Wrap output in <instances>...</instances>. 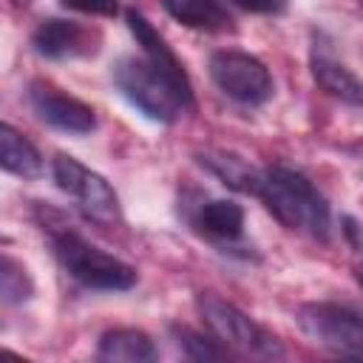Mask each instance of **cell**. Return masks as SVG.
<instances>
[{
	"instance_id": "obj_1",
	"label": "cell",
	"mask_w": 363,
	"mask_h": 363,
	"mask_svg": "<svg viewBox=\"0 0 363 363\" xmlns=\"http://www.w3.org/2000/svg\"><path fill=\"white\" fill-rule=\"evenodd\" d=\"M252 196H258L261 204L286 230L306 233L318 241H329V230H332L329 204L303 173L284 167V164L258 170Z\"/></svg>"
},
{
	"instance_id": "obj_2",
	"label": "cell",
	"mask_w": 363,
	"mask_h": 363,
	"mask_svg": "<svg viewBox=\"0 0 363 363\" xmlns=\"http://www.w3.org/2000/svg\"><path fill=\"white\" fill-rule=\"evenodd\" d=\"M43 230L48 233L54 258L77 284L88 289H99V292H125L136 284L139 275L133 264L91 244L85 235H79L68 224L43 218Z\"/></svg>"
},
{
	"instance_id": "obj_3",
	"label": "cell",
	"mask_w": 363,
	"mask_h": 363,
	"mask_svg": "<svg viewBox=\"0 0 363 363\" xmlns=\"http://www.w3.org/2000/svg\"><path fill=\"white\" fill-rule=\"evenodd\" d=\"M196 309L204 320V326L210 329V335L230 352V354H241V357H255V360H281L284 343L264 329L261 323H255L247 312H241L235 303L224 301L216 292H199L196 298Z\"/></svg>"
},
{
	"instance_id": "obj_4",
	"label": "cell",
	"mask_w": 363,
	"mask_h": 363,
	"mask_svg": "<svg viewBox=\"0 0 363 363\" xmlns=\"http://www.w3.org/2000/svg\"><path fill=\"white\" fill-rule=\"evenodd\" d=\"M113 85L116 91L150 122L173 125L187 105L176 94V88L145 60V57H122L113 65Z\"/></svg>"
},
{
	"instance_id": "obj_5",
	"label": "cell",
	"mask_w": 363,
	"mask_h": 363,
	"mask_svg": "<svg viewBox=\"0 0 363 363\" xmlns=\"http://www.w3.org/2000/svg\"><path fill=\"white\" fill-rule=\"evenodd\" d=\"M295 320L315 346L340 357L363 354V320L354 306L335 301H312L298 306Z\"/></svg>"
},
{
	"instance_id": "obj_6",
	"label": "cell",
	"mask_w": 363,
	"mask_h": 363,
	"mask_svg": "<svg viewBox=\"0 0 363 363\" xmlns=\"http://www.w3.org/2000/svg\"><path fill=\"white\" fill-rule=\"evenodd\" d=\"M51 173H54L57 187L77 201V207L82 210L85 218H91L96 224H116L119 221V216H122L119 196L108 184L105 176H99L96 170L85 167L79 159L65 156V153L54 156Z\"/></svg>"
},
{
	"instance_id": "obj_7",
	"label": "cell",
	"mask_w": 363,
	"mask_h": 363,
	"mask_svg": "<svg viewBox=\"0 0 363 363\" xmlns=\"http://www.w3.org/2000/svg\"><path fill=\"white\" fill-rule=\"evenodd\" d=\"M210 77L224 96H230L238 105H250V108L264 105L275 91L269 68L247 51H233V48L213 51Z\"/></svg>"
},
{
	"instance_id": "obj_8",
	"label": "cell",
	"mask_w": 363,
	"mask_h": 363,
	"mask_svg": "<svg viewBox=\"0 0 363 363\" xmlns=\"http://www.w3.org/2000/svg\"><path fill=\"white\" fill-rule=\"evenodd\" d=\"M28 105L40 122H45L62 133L85 136L96 128L94 108L85 105L82 99L65 94L62 88L51 85L48 79H31L28 82Z\"/></svg>"
},
{
	"instance_id": "obj_9",
	"label": "cell",
	"mask_w": 363,
	"mask_h": 363,
	"mask_svg": "<svg viewBox=\"0 0 363 363\" xmlns=\"http://www.w3.org/2000/svg\"><path fill=\"white\" fill-rule=\"evenodd\" d=\"M125 20H128L130 34H133L136 43L142 45L145 60L176 88V94L182 96V102L187 105V111H193V105H196V99H193V85H190V77H187L182 60L176 57V51L167 45V40L153 28V23H150L142 11L128 9V11H125Z\"/></svg>"
},
{
	"instance_id": "obj_10",
	"label": "cell",
	"mask_w": 363,
	"mask_h": 363,
	"mask_svg": "<svg viewBox=\"0 0 363 363\" xmlns=\"http://www.w3.org/2000/svg\"><path fill=\"white\" fill-rule=\"evenodd\" d=\"M31 45L45 60H79V57H94L99 51L102 34L99 28L51 17L34 28Z\"/></svg>"
},
{
	"instance_id": "obj_11",
	"label": "cell",
	"mask_w": 363,
	"mask_h": 363,
	"mask_svg": "<svg viewBox=\"0 0 363 363\" xmlns=\"http://www.w3.org/2000/svg\"><path fill=\"white\" fill-rule=\"evenodd\" d=\"M309 65H312V77H315V82H318L326 94L337 96V99L346 102V105H354V108L360 105L363 88H360L357 74L340 62V57L335 54L332 43H329L323 34H318L315 43H312Z\"/></svg>"
},
{
	"instance_id": "obj_12",
	"label": "cell",
	"mask_w": 363,
	"mask_h": 363,
	"mask_svg": "<svg viewBox=\"0 0 363 363\" xmlns=\"http://www.w3.org/2000/svg\"><path fill=\"white\" fill-rule=\"evenodd\" d=\"M0 170L26 182L43 176V156L37 145L23 130H17L3 119H0Z\"/></svg>"
},
{
	"instance_id": "obj_13",
	"label": "cell",
	"mask_w": 363,
	"mask_h": 363,
	"mask_svg": "<svg viewBox=\"0 0 363 363\" xmlns=\"http://www.w3.org/2000/svg\"><path fill=\"white\" fill-rule=\"evenodd\" d=\"M96 357L108 363H153L159 357L150 335L142 329H108L96 343Z\"/></svg>"
},
{
	"instance_id": "obj_14",
	"label": "cell",
	"mask_w": 363,
	"mask_h": 363,
	"mask_svg": "<svg viewBox=\"0 0 363 363\" xmlns=\"http://www.w3.org/2000/svg\"><path fill=\"white\" fill-rule=\"evenodd\" d=\"M164 11L196 31H207V34H227L235 31L233 14L218 3V0H162Z\"/></svg>"
},
{
	"instance_id": "obj_15",
	"label": "cell",
	"mask_w": 363,
	"mask_h": 363,
	"mask_svg": "<svg viewBox=\"0 0 363 363\" xmlns=\"http://www.w3.org/2000/svg\"><path fill=\"white\" fill-rule=\"evenodd\" d=\"M196 227L216 241H238L244 235V210L230 199L201 201L196 210Z\"/></svg>"
},
{
	"instance_id": "obj_16",
	"label": "cell",
	"mask_w": 363,
	"mask_h": 363,
	"mask_svg": "<svg viewBox=\"0 0 363 363\" xmlns=\"http://www.w3.org/2000/svg\"><path fill=\"white\" fill-rule=\"evenodd\" d=\"M199 162L213 170L224 184H230L233 190H241V193H252L255 190V182H258V170H252L244 159L233 156V153H224V150H213V153H201Z\"/></svg>"
},
{
	"instance_id": "obj_17",
	"label": "cell",
	"mask_w": 363,
	"mask_h": 363,
	"mask_svg": "<svg viewBox=\"0 0 363 363\" xmlns=\"http://www.w3.org/2000/svg\"><path fill=\"white\" fill-rule=\"evenodd\" d=\"M34 298V278L23 261L0 252V303L20 306Z\"/></svg>"
},
{
	"instance_id": "obj_18",
	"label": "cell",
	"mask_w": 363,
	"mask_h": 363,
	"mask_svg": "<svg viewBox=\"0 0 363 363\" xmlns=\"http://www.w3.org/2000/svg\"><path fill=\"white\" fill-rule=\"evenodd\" d=\"M170 335H173L176 346H179L190 360H221V357L230 354L213 335L193 332L190 326H170Z\"/></svg>"
},
{
	"instance_id": "obj_19",
	"label": "cell",
	"mask_w": 363,
	"mask_h": 363,
	"mask_svg": "<svg viewBox=\"0 0 363 363\" xmlns=\"http://www.w3.org/2000/svg\"><path fill=\"white\" fill-rule=\"evenodd\" d=\"M65 9L79 11V14H94V17H113L119 11L116 0H60Z\"/></svg>"
},
{
	"instance_id": "obj_20",
	"label": "cell",
	"mask_w": 363,
	"mask_h": 363,
	"mask_svg": "<svg viewBox=\"0 0 363 363\" xmlns=\"http://www.w3.org/2000/svg\"><path fill=\"white\" fill-rule=\"evenodd\" d=\"M233 3H238L241 9L255 11V14H278L286 6L284 0H233Z\"/></svg>"
},
{
	"instance_id": "obj_21",
	"label": "cell",
	"mask_w": 363,
	"mask_h": 363,
	"mask_svg": "<svg viewBox=\"0 0 363 363\" xmlns=\"http://www.w3.org/2000/svg\"><path fill=\"white\" fill-rule=\"evenodd\" d=\"M31 0H11V6H17V9H26Z\"/></svg>"
}]
</instances>
